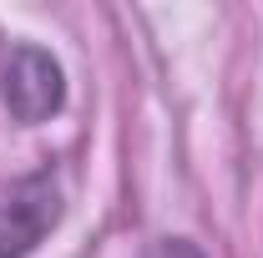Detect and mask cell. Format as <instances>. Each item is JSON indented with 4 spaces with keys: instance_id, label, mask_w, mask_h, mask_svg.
Listing matches in <instances>:
<instances>
[{
    "instance_id": "cell-1",
    "label": "cell",
    "mask_w": 263,
    "mask_h": 258,
    "mask_svg": "<svg viewBox=\"0 0 263 258\" xmlns=\"http://www.w3.org/2000/svg\"><path fill=\"white\" fill-rule=\"evenodd\" d=\"M0 101L15 122H46L66 106V71L41 46H10L0 61Z\"/></svg>"
},
{
    "instance_id": "cell-2",
    "label": "cell",
    "mask_w": 263,
    "mask_h": 258,
    "mask_svg": "<svg viewBox=\"0 0 263 258\" xmlns=\"http://www.w3.org/2000/svg\"><path fill=\"white\" fill-rule=\"evenodd\" d=\"M61 223V188L51 172H31L0 188V258H26Z\"/></svg>"
},
{
    "instance_id": "cell-3",
    "label": "cell",
    "mask_w": 263,
    "mask_h": 258,
    "mask_svg": "<svg viewBox=\"0 0 263 258\" xmlns=\"http://www.w3.org/2000/svg\"><path fill=\"white\" fill-rule=\"evenodd\" d=\"M147 258H202V248L187 243V238H157V243L147 248Z\"/></svg>"
}]
</instances>
